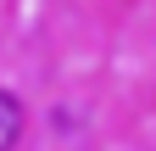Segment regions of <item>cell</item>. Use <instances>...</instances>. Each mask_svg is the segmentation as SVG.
<instances>
[{
	"label": "cell",
	"instance_id": "cell-1",
	"mask_svg": "<svg viewBox=\"0 0 156 151\" xmlns=\"http://www.w3.org/2000/svg\"><path fill=\"white\" fill-rule=\"evenodd\" d=\"M17 134H23V106H17L11 90H0V151H11Z\"/></svg>",
	"mask_w": 156,
	"mask_h": 151
}]
</instances>
